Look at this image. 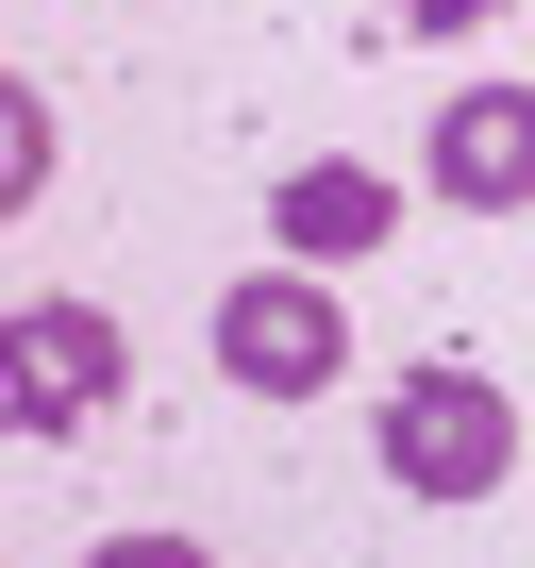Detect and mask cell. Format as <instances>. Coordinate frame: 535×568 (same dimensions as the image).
<instances>
[{"label": "cell", "mask_w": 535, "mask_h": 568, "mask_svg": "<svg viewBox=\"0 0 535 568\" xmlns=\"http://www.w3.org/2000/svg\"><path fill=\"white\" fill-rule=\"evenodd\" d=\"M369 435H385V485H402V501H502V485H518V402H502L468 352L402 368Z\"/></svg>", "instance_id": "cell-1"}, {"label": "cell", "mask_w": 535, "mask_h": 568, "mask_svg": "<svg viewBox=\"0 0 535 568\" xmlns=\"http://www.w3.org/2000/svg\"><path fill=\"white\" fill-rule=\"evenodd\" d=\"M218 385L234 402H319V385H352V318H335V284L319 267H251V284H218Z\"/></svg>", "instance_id": "cell-2"}, {"label": "cell", "mask_w": 535, "mask_h": 568, "mask_svg": "<svg viewBox=\"0 0 535 568\" xmlns=\"http://www.w3.org/2000/svg\"><path fill=\"white\" fill-rule=\"evenodd\" d=\"M118 402H134V335L101 302H18V318H0V418H18V435H84Z\"/></svg>", "instance_id": "cell-3"}, {"label": "cell", "mask_w": 535, "mask_h": 568, "mask_svg": "<svg viewBox=\"0 0 535 568\" xmlns=\"http://www.w3.org/2000/svg\"><path fill=\"white\" fill-rule=\"evenodd\" d=\"M385 234H402V184L385 168H335V151L285 168V201H268V267H369Z\"/></svg>", "instance_id": "cell-4"}, {"label": "cell", "mask_w": 535, "mask_h": 568, "mask_svg": "<svg viewBox=\"0 0 535 568\" xmlns=\"http://www.w3.org/2000/svg\"><path fill=\"white\" fill-rule=\"evenodd\" d=\"M435 201L452 217H518L535 201V84H468L435 118Z\"/></svg>", "instance_id": "cell-5"}, {"label": "cell", "mask_w": 535, "mask_h": 568, "mask_svg": "<svg viewBox=\"0 0 535 568\" xmlns=\"http://www.w3.org/2000/svg\"><path fill=\"white\" fill-rule=\"evenodd\" d=\"M34 201H51V84L0 68V217H34Z\"/></svg>", "instance_id": "cell-6"}, {"label": "cell", "mask_w": 535, "mask_h": 568, "mask_svg": "<svg viewBox=\"0 0 535 568\" xmlns=\"http://www.w3.org/2000/svg\"><path fill=\"white\" fill-rule=\"evenodd\" d=\"M84 568H218V551H201V535H101Z\"/></svg>", "instance_id": "cell-7"}, {"label": "cell", "mask_w": 535, "mask_h": 568, "mask_svg": "<svg viewBox=\"0 0 535 568\" xmlns=\"http://www.w3.org/2000/svg\"><path fill=\"white\" fill-rule=\"evenodd\" d=\"M385 18H402V34H485L502 0H385Z\"/></svg>", "instance_id": "cell-8"}]
</instances>
